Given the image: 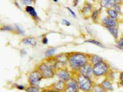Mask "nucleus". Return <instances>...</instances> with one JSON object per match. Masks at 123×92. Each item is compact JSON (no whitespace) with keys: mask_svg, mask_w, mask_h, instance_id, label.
<instances>
[{"mask_svg":"<svg viewBox=\"0 0 123 92\" xmlns=\"http://www.w3.org/2000/svg\"><path fill=\"white\" fill-rule=\"evenodd\" d=\"M68 53V68L71 70L74 75L78 73V71L84 64L89 62V54L83 52H70Z\"/></svg>","mask_w":123,"mask_h":92,"instance_id":"nucleus-1","label":"nucleus"},{"mask_svg":"<svg viewBox=\"0 0 123 92\" xmlns=\"http://www.w3.org/2000/svg\"><path fill=\"white\" fill-rule=\"evenodd\" d=\"M36 68L42 74L44 79L53 78L55 75V72L59 68L54 57L48 58L42 61L37 66Z\"/></svg>","mask_w":123,"mask_h":92,"instance_id":"nucleus-2","label":"nucleus"},{"mask_svg":"<svg viewBox=\"0 0 123 92\" xmlns=\"http://www.w3.org/2000/svg\"><path fill=\"white\" fill-rule=\"evenodd\" d=\"M74 76L78 83L80 92H91L92 87L95 84L93 79L89 78L88 77L84 76L80 74H76Z\"/></svg>","mask_w":123,"mask_h":92,"instance_id":"nucleus-3","label":"nucleus"},{"mask_svg":"<svg viewBox=\"0 0 123 92\" xmlns=\"http://www.w3.org/2000/svg\"><path fill=\"white\" fill-rule=\"evenodd\" d=\"M110 69V66L108 63L104 60L100 63L93 66V73H94V78L105 77Z\"/></svg>","mask_w":123,"mask_h":92,"instance_id":"nucleus-4","label":"nucleus"},{"mask_svg":"<svg viewBox=\"0 0 123 92\" xmlns=\"http://www.w3.org/2000/svg\"><path fill=\"white\" fill-rule=\"evenodd\" d=\"M43 79H44V78L42 74L37 68L31 71L28 74L27 78L28 84L30 86H39V84Z\"/></svg>","mask_w":123,"mask_h":92,"instance_id":"nucleus-5","label":"nucleus"},{"mask_svg":"<svg viewBox=\"0 0 123 92\" xmlns=\"http://www.w3.org/2000/svg\"><path fill=\"white\" fill-rule=\"evenodd\" d=\"M55 76L59 80H63L65 82H67L68 81L73 78L74 76L73 72L68 68H59L55 72Z\"/></svg>","mask_w":123,"mask_h":92,"instance_id":"nucleus-6","label":"nucleus"},{"mask_svg":"<svg viewBox=\"0 0 123 92\" xmlns=\"http://www.w3.org/2000/svg\"><path fill=\"white\" fill-rule=\"evenodd\" d=\"M80 87L76 78L74 76L73 78L66 82L65 87L63 92H80Z\"/></svg>","mask_w":123,"mask_h":92,"instance_id":"nucleus-7","label":"nucleus"},{"mask_svg":"<svg viewBox=\"0 0 123 92\" xmlns=\"http://www.w3.org/2000/svg\"><path fill=\"white\" fill-rule=\"evenodd\" d=\"M59 68H67L68 62V53H61L54 56Z\"/></svg>","mask_w":123,"mask_h":92,"instance_id":"nucleus-8","label":"nucleus"},{"mask_svg":"<svg viewBox=\"0 0 123 92\" xmlns=\"http://www.w3.org/2000/svg\"><path fill=\"white\" fill-rule=\"evenodd\" d=\"M78 74H80L84 76L88 77L89 78H94V73H93V66L88 62L86 64H84L83 67L81 68L78 71Z\"/></svg>","mask_w":123,"mask_h":92,"instance_id":"nucleus-9","label":"nucleus"},{"mask_svg":"<svg viewBox=\"0 0 123 92\" xmlns=\"http://www.w3.org/2000/svg\"><path fill=\"white\" fill-rule=\"evenodd\" d=\"M101 23L104 27H117L118 26V20H117L113 19L110 17L107 16L103 18L101 20Z\"/></svg>","mask_w":123,"mask_h":92,"instance_id":"nucleus-10","label":"nucleus"},{"mask_svg":"<svg viewBox=\"0 0 123 92\" xmlns=\"http://www.w3.org/2000/svg\"><path fill=\"white\" fill-rule=\"evenodd\" d=\"M93 10H92V5L88 1H86L84 6L82 7L81 11V14L84 15V17H89L91 16Z\"/></svg>","mask_w":123,"mask_h":92,"instance_id":"nucleus-11","label":"nucleus"},{"mask_svg":"<svg viewBox=\"0 0 123 92\" xmlns=\"http://www.w3.org/2000/svg\"><path fill=\"white\" fill-rule=\"evenodd\" d=\"M65 85L66 82H63V80H56L55 82L52 83L49 86L54 88V89L63 92V90L65 87Z\"/></svg>","mask_w":123,"mask_h":92,"instance_id":"nucleus-12","label":"nucleus"},{"mask_svg":"<svg viewBox=\"0 0 123 92\" xmlns=\"http://www.w3.org/2000/svg\"><path fill=\"white\" fill-rule=\"evenodd\" d=\"M100 84L106 92H112L114 88L113 86V83L111 81L109 80L106 78H105L104 80H102Z\"/></svg>","mask_w":123,"mask_h":92,"instance_id":"nucleus-13","label":"nucleus"},{"mask_svg":"<svg viewBox=\"0 0 123 92\" xmlns=\"http://www.w3.org/2000/svg\"><path fill=\"white\" fill-rule=\"evenodd\" d=\"M103 58L101 57L100 56L97 55L95 54H89V62L92 64V66H94L95 64L100 63L102 61H104Z\"/></svg>","mask_w":123,"mask_h":92,"instance_id":"nucleus-14","label":"nucleus"},{"mask_svg":"<svg viewBox=\"0 0 123 92\" xmlns=\"http://www.w3.org/2000/svg\"><path fill=\"white\" fill-rule=\"evenodd\" d=\"M25 12L27 13H28V14L31 16L33 17L35 20L36 21H38V14H37V11H36V10L33 7H32L31 6H27L25 7Z\"/></svg>","mask_w":123,"mask_h":92,"instance_id":"nucleus-15","label":"nucleus"},{"mask_svg":"<svg viewBox=\"0 0 123 92\" xmlns=\"http://www.w3.org/2000/svg\"><path fill=\"white\" fill-rule=\"evenodd\" d=\"M115 4L114 0H100V1L101 7L105 8L106 9L108 8H112Z\"/></svg>","mask_w":123,"mask_h":92,"instance_id":"nucleus-16","label":"nucleus"},{"mask_svg":"<svg viewBox=\"0 0 123 92\" xmlns=\"http://www.w3.org/2000/svg\"><path fill=\"white\" fill-rule=\"evenodd\" d=\"M106 14L110 18H113L115 20H118L119 17V14L117 12H116L114 9L113 8H108L106 9Z\"/></svg>","mask_w":123,"mask_h":92,"instance_id":"nucleus-17","label":"nucleus"},{"mask_svg":"<svg viewBox=\"0 0 123 92\" xmlns=\"http://www.w3.org/2000/svg\"><path fill=\"white\" fill-rule=\"evenodd\" d=\"M106 29L110 32V33L112 35V36L115 38V40H117L119 39V31L117 27H105Z\"/></svg>","mask_w":123,"mask_h":92,"instance_id":"nucleus-18","label":"nucleus"},{"mask_svg":"<svg viewBox=\"0 0 123 92\" xmlns=\"http://www.w3.org/2000/svg\"><path fill=\"white\" fill-rule=\"evenodd\" d=\"M21 42L25 45H30L31 46H35L37 44V41L34 38L27 37L22 39Z\"/></svg>","mask_w":123,"mask_h":92,"instance_id":"nucleus-19","label":"nucleus"},{"mask_svg":"<svg viewBox=\"0 0 123 92\" xmlns=\"http://www.w3.org/2000/svg\"><path fill=\"white\" fill-rule=\"evenodd\" d=\"M57 52V49L55 47H50L45 51L44 56L46 57V58L54 57L55 52Z\"/></svg>","mask_w":123,"mask_h":92,"instance_id":"nucleus-20","label":"nucleus"},{"mask_svg":"<svg viewBox=\"0 0 123 92\" xmlns=\"http://www.w3.org/2000/svg\"><path fill=\"white\" fill-rule=\"evenodd\" d=\"M43 88H40L39 86H30L28 85L25 88L26 92H42Z\"/></svg>","mask_w":123,"mask_h":92,"instance_id":"nucleus-21","label":"nucleus"},{"mask_svg":"<svg viewBox=\"0 0 123 92\" xmlns=\"http://www.w3.org/2000/svg\"><path fill=\"white\" fill-rule=\"evenodd\" d=\"M85 42H87V43H91L92 44L95 45L96 46H98V47H100L105 48V46H104L102 42L98 41V40H96V39H87V40H85Z\"/></svg>","mask_w":123,"mask_h":92,"instance_id":"nucleus-22","label":"nucleus"},{"mask_svg":"<svg viewBox=\"0 0 123 92\" xmlns=\"http://www.w3.org/2000/svg\"><path fill=\"white\" fill-rule=\"evenodd\" d=\"M91 92H108L100 85V84H94Z\"/></svg>","mask_w":123,"mask_h":92,"instance_id":"nucleus-23","label":"nucleus"},{"mask_svg":"<svg viewBox=\"0 0 123 92\" xmlns=\"http://www.w3.org/2000/svg\"><path fill=\"white\" fill-rule=\"evenodd\" d=\"M105 78H106L107 79L113 82L115 79V71H114L113 69H110V71H108V73L106 75V76H105Z\"/></svg>","mask_w":123,"mask_h":92,"instance_id":"nucleus-24","label":"nucleus"},{"mask_svg":"<svg viewBox=\"0 0 123 92\" xmlns=\"http://www.w3.org/2000/svg\"><path fill=\"white\" fill-rule=\"evenodd\" d=\"M100 10L99 9H94L93 10L92 14H91V17L92 20L94 22H97L98 18V15H99Z\"/></svg>","mask_w":123,"mask_h":92,"instance_id":"nucleus-25","label":"nucleus"},{"mask_svg":"<svg viewBox=\"0 0 123 92\" xmlns=\"http://www.w3.org/2000/svg\"><path fill=\"white\" fill-rule=\"evenodd\" d=\"M1 31H15V29L11 25H4L1 28Z\"/></svg>","mask_w":123,"mask_h":92,"instance_id":"nucleus-26","label":"nucleus"},{"mask_svg":"<svg viewBox=\"0 0 123 92\" xmlns=\"http://www.w3.org/2000/svg\"><path fill=\"white\" fill-rule=\"evenodd\" d=\"M116 47L121 50L123 48V36L119 38L116 41Z\"/></svg>","mask_w":123,"mask_h":92,"instance_id":"nucleus-27","label":"nucleus"},{"mask_svg":"<svg viewBox=\"0 0 123 92\" xmlns=\"http://www.w3.org/2000/svg\"><path fill=\"white\" fill-rule=\"evenodd\" d=\"M42 92H60V91L55 90L49 86H48V87H46V88H43Z\"/></svg>","mask_w":123,"mask_h":92,"instance_id":"nucleus-28","label":"nucleus"},{"mask_svg":"<svg viewBox=\"0 0 123 92\" xmlns=\"http://www.w3.org/2000/svg\"><path fill=\"white\" fill-rule=\"evenodd\" d=\"M122 5V4H121ZM121 4H115L113 6L112 8L114 9L116 11V12L119 13V14H122V11H121Z\"/></svg>","mask_w":123,"mask_h":92,"instance_id":"nucleus-29","label":"nucleus"},{"mask_svg":"<svg viewBox=\"0 0 123 92\" xmlns=\"http://www.w3.org/2000/svg\"><path fill=\"white\" fill-rule=\"evenodd\" d=\"M20 3L25 6H30V4H33L35 0H20Z\"/></svg>","mask_w":123,"mask_h":92,"instance_id":"nucleus-30","label":"nucleus"},{"mask_svg":"<svg viewBox=\"0 0 123 92\" xmlns=\"http://www.w3.org/2000/svg\"><path fill=\"white\" fill-rule=\"evenodd\" d=\"M118 85L119 86L123 87V71L119 73V80H118V83H117Z\"/></svg>","mask_w":123,"mask_h":92,"instance_id":"nucleus-31","label":"nucleus"},{"mask_svg":"<svg viewBox=\"0 0 123 92\" xmlns=\"http://www.w3.org/2000/svg\"><path fill=\"white\" fill-rule=\"evenodd\" d=\"M14 29H15V31L17 32V34H24L25 33V31H24L23 29H21V28L18 26V25H15V27H14Z\"/></svg>","mask_w":123,"mask_h":92,"instance_id":"nucleus-32","label":"nucleus"},{"mask_svg":"<svg viewBox=\"0 0 123 92\" xmlns=\"http://www.w3.org/2000/svg\"><path fill=\"white\" fill-rule=\"evenodd\" d=\"M14 86L19 90H25V88H26L24 85H20V84H16L14 85Z\"/></svg>","mask_w":123,"mask_h":92,"instance_id":"nucleus-33","label":"nucleus"},{"mask_svg":"<svg viewBox=\"0 0 123 92\" xmlns=\"http://www.w3.org/2000/svg\"><path fill=\"white\" fill-rule=\"evenodd\" d=\"M67 9L68 11L70 13V14H71V15H72V16H73V17H74V18H76V15L75 12H74L73 11V10L71 9L70 8V7H67Z\"/></svg>","mask_w":123,"mask_h":92,"instance_id":"nucleus-34","label":"nucleus"},{"mask_svg":"<svg viewBox=\"0 0 123 92\" xmlns=\"http://www.w3.org/2000/svg\"><path fill=\"white\" fill-rule=\"evenodd\" d=\"M41 42H42V43L43 44H48V42H49V39H48V38H47V37L44 36L43 37V38L42 40H41Z\"/></svg>","mask_w":123,"mask_h":92,"instance_id":"nucleus-35","label":"nucleus"},{"mask_svg":"<svg viewBox=\"0 0 123 92\" xmlns=\"http://www.w3.org/2000/svg\"><path fill=\"white\" fill-rule=\"evenodd\" d=\"M62 23H63L64 25H65V26H67V27H69V26H70V25H71L70 22L66 19L62 20Z\"/></svg>","mask_w":123,"mask_h":92,"instance_id":"nucleus-36","label":"nucleus"},{"mask_svg":"<svg viewBox=\"0 0 123 92\" xmlns=\"http://www.w3.org/2000/svg\"><path fill=\"white\" fill-rule=\"evenodd\" d=\"M20 54H21L22 57V56L24 57V56H25L27 55V52L24 50H20Z\"/></svg>","mask_w":123,"mask_h":92,"instance_id":"nucleus-37","label":"nucleus"},{"mask_svg":"<svg viewBox=\"0 0 123 92\" xmlns=\"http://www.w3.org/2000/svg\"><path fill=\"white\" fill-rule=\"evenodd\" d=\"M115 4H123V3H122V0H114Z\"/></svg>","mask_w":123,"mask_h":92,"instance_id":"nucleus-38","label":"nucleus"},{"mask_svg":"<svg viewBox=\"0 0 123 92\" xmlns=\"http://www.w3.org/2000/svg\"><path fill=\"white\" fill-rule=\"evenodd\" d=\"M78 3H79V0H73V6H74V7L78 6Z\"/></svg>","mask_w":123,"mask_h":92,"instance_id":"nucleus-39","label":"nucleus"},{"mask_svg":"<svg viewBox=\"0 0 123 92\" xmlns=\"http://www.w3.org/2000/svg\"><path fill=\"white\" fill-rule=\"evenodd\" d=\"M54 2H55V3H57L58 1H59V0H52Z\"/></svg>","mask_w":123,"mask_h":92,"instance_id":"nucleus-40","label":"nucleus"},{"mask_svg":"<svg viewBox=\"0 0 123 92\" xmlns=\"http://www.w3.org/2000/svg\"><path fill=\"white\" fill-rule=\"evenodd\" d=\"M92 1H95V0H92Z\"/></svg>","mask_w":123,"mask_h":92,"instance_id":"nucleus-41","label":"nucleus"},{"mask_svg":"<svg viewBox=\"0 0 123 92\" xmlns=\"http://www.w3.org/2000/svg\"><path fill=\"white\" fill-rule=\"evenodd\" d=\"M122 3H123V0H122Z\"/></svg>","mask_w":123,"mask_h":92,"instance_id":"nucleus-42","label":"nucleus"},{"mask_svg":"<svg viewBox=\"0 0 123 92\" xmlns=\"http://www.w3.org/2000/svg\"><path fill=\"white\" fill-rule=\"evenodd\" d=\"M121 50H123V49H121Z\"/></svg>","mask_w":123,"mask_h":92,"instance_id":"nucleus-43","label":"nucleus"},{"mask_svg":"<svg viewBox=\"0 0 123 92\" xmlns=\"http://www.w3.org/2000/svg\"></svg>","mask_w":123,"mask_h":92,"instance_id":"nucleus-44","label":"nucleus"}]
</instances>
